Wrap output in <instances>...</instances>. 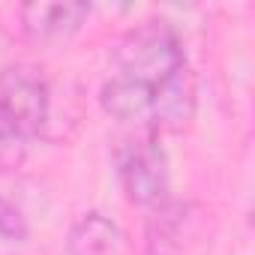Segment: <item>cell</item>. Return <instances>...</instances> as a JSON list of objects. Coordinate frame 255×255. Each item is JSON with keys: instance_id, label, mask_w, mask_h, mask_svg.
Segmentation results:
<instances>
[{"instance_id": "obj_1", "label": "cell", "mask_w": 255, "mask_h": 255, "mask_svg": "<svg viewBox=\"0 0 255 255\" xmlns=\"http://www.w3.org/2000/svg\"><path fill=\"white\" fill-rule=\"evenodd\" d=\"M99 105L111 120L156 135L180 132L195 114V78L174 24L150 18L126 30L111 48Z\"/></svg>"}, {"instance_id": "obj_2", "label": "cell", "mask_w": 255, "mask_h": 255, "mask_svg": "<svg viewBox=\"0 0 255 255\" xmlns=\"http://www.w3.org/2000/svg\"><path fill=\"white\" fill-rule=\"evenodd\" d=\"M51 120V84L42 69L12 63L0 72V126L30 150Z\"/></svg>"}, {"instance_id": "obj_3", "label": "cell", "mask_w": 255, "mask_h": 255, "mask_svg": "<svg viewBox=\"0 0 255 255\" xmlns=\"http://www.w3.org/2000/svg\"><path fill=\"white\" fill-rule=\"evenodd\" d=\"M114 165L120 189L132 204L153 210L156 204L171 198V168H168V153L162 147V135L138 129L135 135L120 141Z\"/></svg>"}, {"instance_id": "obj_4", "label": "cell", "mask_w": 255, "mask_h": 255, "mask_svg": "<svg viewBox=\"0 0 255 255\" xmlns=\"http://www.w3.org/2000/svg\"><path fill=\"white\" fill-rule=\"evenodd\" d=\"M90 3H24L18 9L21 30L36 45L69 42L90 18Z\"/></svg>"}, {"instance_id": "obj_5", "label": "cell", "mask_w": 255, "mask_h": 255, "mask_svg": "<svg viewBox=\"0 0 255 255\" xmlns=\"http://www.w3.org/2000/svg\"><path fill=\"white\" fill-rule=\"evenodd\" d=\"M123 249H126V237L120 225L102 210H87L69 225L66 234L69 255H123Z\"/></svg>"}, {"instance_id": "obj_6", "label": "cell", "mask_w": 255, "mask_h": 255, "mask_svg": "<svg viewBox=\"0 0 255 255\" xmlns=\"http://www.w3.org/2000/svg\"><path fill=\"white\" fill-rule=\"evenodd\" d=\"M189 225V204L177 198H165L147 216V255H174Z\"/></svg>"}, {"instance_id": "obj_7", "label": "cell", "mask_w": 255, "mask_h": 255, "mask_svg": "<svg viewBox=\"0 0 255 255\" xmlns=\"http://www.w3.org/2000/svg\"><path fill=\"white\" fill-rule=\"evenodd\" d=\"M27 240V222L21 210L0 195V252L3 249H18Z\"/></svg>"}, {"instance_id": "obj_8", "label": "cell", "mask_w": 255, "mask_h": 255, "mask_svg": "<svg viewBox=\"0 0 255 255\" xmlns=\"http://www.w3.org/2000/svg\"><path fill=\"white\" fill-rule=\"evenodd\" d=\"M24 156H27V147H21L3 126H0V171H6V168H15V165H21L24 162Z\"/></svg>"}]
</instances>
